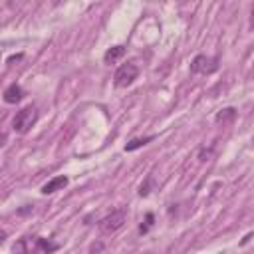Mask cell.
Returning a JSON list of instances; mask_svg holds the SVG:
<instances>
[{
  "mask_svg": "<svg viewBox=\"0 0 254 254\" xmlns=\"http://www.w3.org/2000/svg\"><path fill=\"white\" fill-rule=\"evenodd\" d=\"M6 141H8V135H6L4 131H0V147H4V145H6Z\"/></svg>",
  "mask_w": 254,
  "mask_h": 254,
  "instance_id": "14",
  "label": "cell"
},
{
  "mask_svg": "<svg viewBox=\"0 0 254 254\" xmlns=\"http://www.w3.org/2000/svg\"><path fill=\"white\" fill-rule=\"evenodd\" d=\"M65 185H67V177H65V175H60V177H54L52 181H48V183L42 187V192H44V194H52V192L64 189Z\"/></svg>",
  "mask_w": 254,
  "mask_h": 254,
  "instance_id": "5",
  "label": "cell"
},
{
  "mask_svg": "<svg viewBox=\"0 0 254 254\" xmlns=\"http://www.w3.org/2000/svg\"><path fill=\"white\" fill-rule=\"evenodd\" d=\"M137 75H139L137 64L127 62V64H123V65L117 67L115 77H113V83H115V87H129V85L137 79Z\"/></svg>",
  "mask_w": 254,
  "mask_h": 254,
  "instance_id": "2",
  "label": "cell"
},
{
  "mask_svg": "<svg viewBox=\"0 0 254 254\" xmlns=\"http://www.w3.org/2000/svg\"><path fill=\"white\" fill-rule=\"evenodd\" d=\"M95 250H101V244H93L91 246V252H95Z\"/></svg>",
  "mask_w": 254,
  "mask_h": 254,
  "instance_id": "18",
  "label": "cell"
},
{
  "mask_svg": "<svg viewBox=\"0 0 254 254\" xmlns=\"http://www.w3.org/2000/svg\"><path fill=\"white\" fill-rule=\"evenodd\" d=\"M236 117V111L232 109V107H226V109H222L220 113H216V123H228V121H232Z\"/></svg>",
  "mask_w": 254,
  "mask_h": 254,
  "instance_id": "8",
  "label": "cell"
},
{
  "mask_svg": "<svg viewBox=\"0 0 254 254\" xmlns=\"http://www.w3.org/2000/svg\"><path fill=\"white\" fill-rule=\"evenodd\" d=\"M218 69V62L216 58H208V56H196L190 64V73H212Z\"/></svg>",
  "mask_w": 254,
  "mask_h": 254,
  "instance_id": "4",
  "label": "cell"
},
{
  "mask_svg": "<svg viewBox=\"0 0 254 254\" xmlns=\"http://www.w3.org/2000/svg\"><path fill=\"white\" fill-rule=\"evenodd\" d=\"M123 224H125V210L117 208V210H111L107 216H103L99 220V230H101V234H113Z\"/></svg>",
  "mask_w": 254,
  "mask_h": 254,
  "instance_id": "3",
  "label": "cell"
},
{
  "mask_svg": "<svg viewBox=\"0 0 254 254\" xmlns=\"http://www.w3.org/2000/svg\"><path fill=\"white\" fill-rule=\"evenodd\" d=\"M38 246H40L46 254H52V252H56V250L60 248L56 242H50V240H46V238H38Z\"/></svg>",
  "mask_w": 254,
  "mask_h": 254,
  "instance_id": "10",
  "label": "cell"
},
{
  "mask_svg": "<svg viewBox=\"0 0 254 254\" xmlns=\"http://www.w3.org/2000/svg\"><path fill=\"white\" fill-rule=\"evenodd\" d=\"M12 252H14V254H28V250H26V240H24V238L18 240V242L14 244V248H12Z\"/></svg>",
  "mask_w": 254,
  "mask_h": 254,
  "instance_id": "13",
  "label": "cell"
},
{
  "mask_svg": "<svg viewBox=\"0 0 254 254\" xmlns=\"http://www.w3.org/2000/svg\"><path fill=\"white\" fill-rule=\"evenodd\" d=\"M36 121H38V111L34 107H24L14 115L12 127L16 133H28L36 125Z\"/></svg>",
  "mask_w": 254,
  "mask_h": 254,
  "instance_id": "1",
  "label": "cell"
},
{
  "mask_svg": "<svg viewBox=\"0 0 254 254\" xmlns=\"http://www.w3.org/2000/svg\"><path fill=\"white\" fill-rule=\"evenodd\" d=\"M153 222H155L153 212H147V216H145V224H141V226H139V232H141V234H145V232H147V230L153 226Z\"/></svg>",
  "mask_w": 254,
  "mask_h": 254,
  "instance_id": "11",
  "label": "cell"
},
{
  "mask_svg": "<svg viewBox=\"0 0 254 254\" xmlns=\"http://www.w3.org/2000/svg\"><path fill=\"white\" fill-rule=\"evenodd\" d=\"M151 183H153V181H151V177H147V179H145V183L139 187V194H141V196H147V194L151 192Z\"/></svg>",
  "mask_w": 254,
  "mask_h": 254,
  "instance_id": "12",
  "label": "cell"
},
{
  "mask_svg": "<svg viewBox=\"0 0 254 254\" xmlns=\"http://www.w3.org/2000/svg\"><path fill=\"white\" fill-rule=\"evenodd\" d=\"M250 238H252V232H248V234H246V236H244V238H242V242H240V244H246V242H248V240H250Z\"/></svg>",
  "mask_w": 254,
  "mask_h": 254,
  "instance_id": "16",
  "label": "cell"
},
{
  "mask_svg": "<svg viewBox=\"0 0 254 254\" xmlns=\"http://www.w3.org/2000/svg\"><path fill=\"white\" fill-rule=\"evenodd\" d=\"M149 141H153V135H149V137H143V139H133V141H129V143L125 145V151H135V149H139V147L147 145Z\"/></svg>",
  "mask_w": 254,
  "mask_h": 254,
  "instance_id": "9",
  "label": "cell"
},
{
  "mask_svg": "<svg viewBox=\"0 0 254 254\" xmlns=\"http://www.w3.org/2000/svg\"><path fill=\"white\" fill-rule=\"evenodd\" d=\"M123 56H125V48H123V46H113V48H109V50L105 52L103 62H105V64H113V62L121 60Z\"/></svg>",
  "mask_w": 254,
  "mask_h": 254,
  "instance_id": "7",
  "label": "cell"
},
{
  "mask_svg": "<svg viewBox=\"0 0 254 254\" xmlns=\"http://www.w3.org/2000/svg\"><path fill=\"white\" fill-rule=\"evenodd\" d=\"M18 60H22V54H18V56H10V58H8V64L12 65V64H14V62H18Z\"/></svg>",
  "mask_w": 254,
  "mask_h": 254,
  "instance_id": "15",
  "label": "cell"
},
{
  "mask_svg": "<svg viewBox=\"0 0 254 254\" xmlns=\"http://www.w3.org/2000/svg\"><path fill=\"white\" fill-rule=\"evenodd\" d=\"M22 97H24V89L18 83H12L4 89V101L6 103H18Z\"/></svg>",
  "mask_w": 254,
  "mask_h": 254,
  "instance_id": "6",
  "label": "cell"
},
{
  "mask_svg": "<svg viewBox=\"0 0 254 254\" xmlns=\"http://www.w3.org/2000/svg\"><path fill=\"white\" fill-rule=\"evenodd\" d=\"M4 240H6V232H4V230H0V246L4 244Z\"/></svg>",
  "mask_w": 254,
  "mask_h": 254,
  "instance_id": "17",
  "label": "cell"
}]
</instances>
